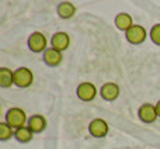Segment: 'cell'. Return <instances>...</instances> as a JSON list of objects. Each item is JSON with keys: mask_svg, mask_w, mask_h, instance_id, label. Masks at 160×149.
I'll list each match as a JSON object with an SVG mask.
<instances>
[{"mask_svg": "<svg viewBox=\"0 0 160 149\" xmlns=\"http://www.w3.org/2000/svg\"><path fill=\"white\" fill-rule=\"evenodd\" d=\"M27 121H28L27 114L20 107H11V108H8L7 113H6V122L10 124L14 130L27 125Z\"/></svg>", "mask_w": 160, "mask_h": 149, "instance_id": "1", "label": "cell"}, {"mask_svg": "<svg viewBox=\"0 0 160 149\" xmlns=\"http://www.w3.org/2000/svg\"><path fill=\"white\" fill-rule=\"evenodd\" d=\"M34 83V73L30 68H17L14 70V86L18 89H27Z\"/></svg>", "mask_w": 160, "mask_h": 149, "instance_id": "2", "label": "cell"}, {"mask_svg": "<svg viewBox=\"0 0 160 149\" xmlns=\"http://www.w3.org/2000/svg\"><path fill=\"white\" fill-rule=\"evenodd\" d=\"M28 48H30L31 52L34 54H44L45 51L48 49V39L47 37H45V34L39 33V31H35V33H32L30 37H28Z\"/></svg>", "mask_w": 160, "mask_h": 149, "instance_id": "3", "label": "cell"}, {"mask_svg": "<svg viewBox=\"0 0 160 149\" xmlns=\"http://www.w3.org/2000/svg\"><path fill=\"white\" fill-rule=\"evenodd\" d=\"M148 35H149V33H148L146 28L141 24H133L132 27L125 33V38H127V41L132 45L143 44V42L146 41Z\"/></svg>", "mask_w": 160, "mask_h": 149, "instance_id": "4", "label": "cell"}, {"mask_svg": "<svg viewBox=\"0 0 160 149\" xmlns=\"http://www.w3.org/2000/svg\"><path fill=\"white\" fill-rule=\"evenodd\" d=\"M108 131H110L108 122L102 118H94L88 124V132L93 138H105L108 135Z\"/></svg>", "mask_w": 160, "mask_h": 149, "instance_id": "5", "label": "cell"}, {"mask_svg": "<svg viewBox=\"0 0 160 149\" xmlns=\"http://www.w3.org/2000/svg\"><path fill=\"white\" fill-rule=\"evenodd\" d=\"M138 117L145 124H152V122H155L156 120L159 118L158 111H156V104H152V103H145V104H142L138 110Z\"/></svg>", "mask_w": 160, "mask_h": 149, "instance_id": "6", "label": "cell"}, {"mask_svg": "<svg viewBox=\"0 0 160 149\" xmlns=\"http://www.w3.org/2000/svg\"><path fill=\"white\" fill-rule=\"evenodd\" d=\"M97 93H98L97 87L90 82L80 83L78 89H76V94H78V97L82 101H93L97 97Z\"/></svg>", "mask_w": 160, "mask_h": 149, "instance_id": "7", "label": "cell"}, {"mask_svg": "<svg viewBox=\"0 0 160 149\" xmlns=\"http://www.w3.org/2000/svg\"><path fill=\"white\" fill-rule=\"evenodd\" d=\"M119 93H121V89L117 83L114 82H107L101 86L100 89V96L101 99H104L105 101H114L119 97Z\"/></svg>", "mask_w": 160, "mask_h": 149, "instance_id": "8", "label": "cell"}, {"mask_svg": "<svg viewBox=\"0 0 160 149\" xmlns=\"http://www.w3.org/2000/svg\"><path fill=\"white\" fill-rule=\"evenodd\" d=\"M51 47L55 48V49H58V51H61V52L66 51L68 48L70 47V37H69V34L65 33V31L55 33L52 35V38H51Z\"/></svg>", "mask_w": 160, "mask_h": 149, "instance_id": "9", "label": "cell"}, {"mask_svg": "<svg viewBox=\"0 0 160 149\" xmlns=\"http://www.w3.org/2000/svg\"><path fill=\"white\" fill-rule=\"evenodd\" d=\"M42 59H44L45 65H48V66H51V68H56L62 64L63 55H62L61 51L49 47L44 54H42Z\"/></svg>", "mask_w": 160, "mask_h": 149, "instance_id": "10", "label": "cell"}, {"mask_svg": "<svg viewBox=\"0 0 160 149\" xmlns=\"http://www.w3.org/2000/svg\"><path fill=\"white\" fill-rule=\"evenodd\" d=\"M27 125L30 127V130L32 131L34 134H41V132H44L45 128H47L48 121L41 114H34V116H31L30 118H28Z\"/></svg>", "mask_w": 160, "mask_h": 149, "instance_id": "11", "label": "cell"}, {"mask_svg": "<svg viewBox=\"0 0 160 149\" xmlns=\"http://www.w3.org/2000/svg\"><path fill=\"white\" fill-rule=\"evenodd\" d=\"M114 24H115V27L118 28L119 31L127 33V31L129 30L133 24H135V23H133V18H132V16H131L129 13L122 11V13H118L115 16V18H114Z\"/></svg>", "mask_w": 160, "mask_h": 149, "instance_id": "12", "label": "cell"}, {"mask_svg": "<svg viewBox=\"0 0 160 149\" xmlns=\"http://www.w3.org/2000/svg\"><path fill=\"white\" fill-rule=\"evenodd\" d=\"M76 11H78V8H76V6L73 4L72 2H62V3H59L58 7H56L58 16L63 20L72 18V17L76 14Z\"/></svg>", "mask_w": 160, "mask_h": 149, "instance_id": "13", "label": "cell"}, {"mask_svg": "<svg viewBox=\"0 0 160 149\" xmlns=\"http://www.w3.org/2000/svg\"><path fill=\"white\" fill-rule=\"evenodd\" d=\"M34 135H35V134L30 130L28 125H24V127L17 128L16 132H14V138H16L20 144H28V142H31L32 141V138H34Z\"/></svg>", "mask_w": 160, "mask_h": 149, "instance_id": "14", "label": "cell"}, {"mask_svg": "<svg viewBox=\"0 0 160 149\" xmlns=\"http://www.w3.org/2000/svg\"><path fill=\"white\" fill-rule=\"evenodd\" d=\"M0 86L3 89H8L14 86V70L8 69V68L0 69Z\"/></svg>", "mask_w": 160, "mask_h": 149, "instance_id": "15", "label": "cell"}, {"mask_svg": "<svg viewBox=\"0 0 160 149\" xmlns=\"http://www.w3.org/2000/svg\"><path fill=\"white\" fill-rule=\"evenodd\" d=\"M14 132H16V130L10 124H7L6 121L0 122V141L4 142V141L11 139L14 136Z\"/></svg>", "mask_w": 160, "mask_h": 149, "instance_id": "16", "label": "cell"}, {"mask_svg": "<svg viewBox=\"0 0 160 149\" xmlns=\"http://www.w3.org/2000/svg\"><path fill=\"white\" fill-rule=\"evenodd\" d=\"M149 37L152 39V42L155 45H159L160 47V23L155 24L149 31Z\"/></svg>", "mask_w": 160, "mask_h": 149, "instance_id": "17", "label": "cell"}, {"mask_svg": "<svg viewBox=\"0 0 160 149\" xmlns=\"http://www.w3.org/2000/svg\"><path fill=\"white\" fill-rule=\"evenodd\" d=\"M156 111H158V116H159V118H160V100L156 103Z\"/></svg>", "mask_w": 160, "mask_h": 149, "instance_id": "18", "label": "cell"}]
</instances>
